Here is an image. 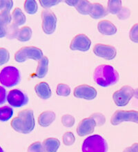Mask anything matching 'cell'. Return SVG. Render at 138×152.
<instances>
[{
  "label": "cell",
  "instance_id": "7a4b0ae2",
  "mask_svg": "<svg viewBox=\"0 0 138 152\" xmlns=\"http://www.w3.org/2000/svg\"><path fill=\"white\" fill-rule=\"evenodd\" d=\"M120 75L110 65H99L95 69L93 78L95 83L101 87H108L118 82Z\"/></svg>",
  "mask_w": 138,
  "mask_h": 152
},
{
  "label": "cell",
  "instance_id": "7402d4cb",
  "mask_svg": "<svg viewBox=\"0 0 138 152\" xmlns=\"http://www.w3.org/2000/svg\"><path fill=\"white\" fill-rule=\"evenodd\" d=\"M32 34V29L28 26H23L19 30L17 39L20 42H26L29 41L31 39Z\"/></svg>",
  "mask_w": 138,
  "mask_h": 152
},
{
  "label": "cell",
  "instance_id": "ab89813d",
  "mask_svg": "<svg viewBox=\"0 0 138 152\" xmlns=\"http://www.w3.org/2000/svg\"><path fill=\"white\" fill-rule=\"evenodd\" d=\"M66 3L69 6H77V5L78 4H79L80 1L79 0H75V1H74V0H73V1H71V0H70V1H65Z\"/></svg>",
  "mask_w": 138,
  "mask_h": 152
},
{
  "label": "cell",
  "instance_id": "8d00e7d4",
  "mask_svg": "<svg viewBox=\"0 0 138 152\" xmlns=\"http://www.w3.org/2000/svg\"><path fill=\"white\" fill-rule=\"evenodd\" d=\"M118 18L120 20H125L128 19L131 16V11L128 8L126 7H122L120 11L117 15Z\"/></svg>",
  "mask_w": 138,
  "mask_h": 152
},
{
  "label": "cell",
  "instance_id": "484cf974",
  "mask_svg": "<svg viewBox=\"0 0 138 152\" xmlns=\"http://www.w3.org/2000/svg\"><path fill=\"white\" fill-rule=\"evenodd\" d=\"M24 9L27 13L30 15H34L37 12L38 6L35 0H26L24 2Z\"/></svg>",
  "mask_w": 138,
  "mask_h": 152
},
{
  "label": "cell",
  "instance_id": "4316f807",
  "mask_svg": "<svg viewBox=\"0 0 138 152\" xmlns=\"http://www.w3.org/2000/svg\"><path fill=\"white\" fill-rule=\"evenodd\" d=\"M71 89L69 85L66 84H59L56 88V94L59 96L67 97L71 94Z\"/></svg>",
  "mask_w": 138,
  "mask_h": 152
},
{
  "label": "cell",
  "instance_id": "f1b7e54d",
  "mask_svg": "<svg viewBox=\"0 0 138 152\" xmlns=\"http://www.w3.org/2000/svg\"><path fill=\"white\" fill-rule=\"evenodd\" d=\"M61 123L66 127H72L75 123V119L73 115L66 114L61 117Z\"/></svg>",
  "mask_w": 138,
  "mask_h": 152
},
{
  "label": "cell",
  "instance_id": "83f0119b",
  "mask_svg": "<svg viewBox=\"0 0 138 152\" xmlns=\"http://www.w3.org/2000/svg\"><path fill=\"white\" fill-rule=\"evenodd\" d=\"M19 30H20V29H18V26H16L15 24H9L7 27V30H6V37L8 38V39H14V38H17Z\"/></svg>",
  "mask_w": 138,
  "mask_h": 152
},
{
  "label": "cell",
  "instance_id": "74e56055",
  "mask_svg": "<svg viewBox=\"0 0 138 152\" xmlns=\"http://www.w3.org/2000/svg\"><path fill=\"white\" fill-rule=\"evenodd\" d=\"M6 100V91L3 86H0V105L3 104Z\"/></svg>",
  "mask_w": 138,
  "mask_h": 152
},
{
  "label": "cell",
  "instance_id": "30bf717a",
  "mask_svg": "<svg viewBox=\"0 0 138 152\" xmlns=\"http://www.w3.org/2000/svg\"><path fill=\"white\" fill-rule=\"evenodd\" d=\"M93 53L95 56L107 60H113L117 55V50L114 46L102 44H95L93 48Z\"/></svg>",
  "mask_w": 138,
  "mask_h": 152
},
{
  "label": "cell",
  "instance_id": "603a6c76",
  "mask_svg": "<svg viewBox=\"0 0 138 152\" xmlns=\"http://www.w3.org/2000/svg\"><path fill=\"white\" fill-rule=\"evenodd\" d=\"M122 8L121 0H110L108 1L107 11L112 15H118Z\"/></svg>",
  "mask_w": 138,
  "mask_h": 152
},
{
  "label": "cell",
  "instance_id": "2e32d148",
  "mask_svg": "<svg viewBox=\"0 0 138 152\" xmlns=\"http://www.w3.org/2000/svg\"><path fill=\"white\" fill-rule=\"evenodd\" d=\"M36 94L43 100H47L51 97V90L48 83L45 82H42L38 83L35 86Z\"/></svg>",
  "mask_w": 138,
  "mask_h": 152
},
{
  "label": "cell",
  "instance_id": "3957f363",
  "mask_svg": "<svg viewBox=\"0 0 138 152\" xmlns=\"http://www.w3.org/2000/svg\"><path fill=\"white\" fill-rule=\"evenodd\" d=\"M82 150V152H107L108 145L102 136L93 135L84 140Z\"/></svg>",
  "mask_w": 138,
  "mask_h": 152
},
{
  "label": "cell",
  "instance_id": "d6986e66",
  "mask_svg": "<svg viewBox=\"0 0 138 152\" xmlns=\"http://www.w3.org/2000/svg\"><path fill=\"white\" fill-rule=\"evenodd\" d=\"M42 146L44 152H57L60 147V142L57 138H48L44 140Z\"/></svg>",
  "mask_w": 138,
  "mask_h": 152
},
{
  "label": "cell",
  "instance_id": "ba28073f",
  "mask_svg": "<svg viewBox=\"0 0 138 152\" xmlns=\"http://www.w3.org/2000/svg\"><path fill=\"white\" fill-rule=\"evenodd\" d=\"M42 30L46 34L51 35L57 27V19L53 12L49 9H45L42 12Z\"/></svg>",
  "mask_w": 138,
  "mask_h": 152
},
{
  "label": "cell",
  "instance_id": "7c38bea8",
  "mask_svg": "<svg viewBox=\"0 0 138 152\" xmlns=\"http://www.w3.org/2000/svg\"><path fill=\"white\" fill-rule=\"evenodd\" d=\"M73 95L77 98L91 100L96 98L97 91L93 86L87 85V84H82V85L77 86L74 89Z\"/></svg>",
  "mask_w": 138,
  "mask_h": 152
},
{
  "label": "cell",
  "instance_id": "8fae6325",
  "mask_svg": "<svg viewBox=\"0 0 138 152\" xmlns=\"http://www.w3.org/2000/svg\"><path fill=\"white\" fill-rule=\"evenodd\" d=\"M91 40L84 34H78L72 39L70 48L72 50L85 52L90 49Z\"/></svg>",
  "mask_w": 138,
  "mask_h": 152
},
{
  "label": "cell",
  "instance_id": "e0dca14e",
  "mask_svg": "<svg viewBox=\"0 0 138 152\" xmlns=\"http://www.w3.org/2000/svg\"><path fill=\"white\" fill-rule=\"evenodd\" d=\"M56 115L52 111H46L42 112L38 117V123L40 126L47 127L55 121Z\"/></svg>",
  "mask_w": 138,
  "mask_h": 152
},
{
  "label": "cell",
  "instance_id": "836d02e7",
  "mask_svg": "<svg viewBox=\"0 0 138 152\" xmlns=\"http://www.w3.org/2000/svg\"><path fill=\"white\" fill-rule=\"evenodd\" d=\"M28 152H44V150L42 143L37 141L30 145L28 148Z\"/></svg>",
  "mask_w": 138,
  "mask_h": 152
},
{
  "label": "cell",
  "instance_id": "ac0fdd59",
  "mask_svg": "<svg viewBox=\"0 0 138 152\" xmlns=\"http://www.w3.org/2000/svg\"><path fill=\"white\" fill-rule=\"evenodd\" d=\"M108 13L107 9L101 4L99 3H94L91 5V10L90 12V16L95 20H98L107 16Z\"/></svg>",
  "mask_w": 138,
  "mask_h": 152
},
{
  "label": "cell",
  "instance_id": "e575fe53",
  "mask_svg": "<svg viewBox=\"0 0 138 152\" xmlns=\"http://www.w3.org/2000/svg\"><path fill=\"white\" fill-rule=\"evenodd\" d=\"M13 6V1L11 0H0V10H8L10 11Z\"/></svg>",
  "mask_w": 138,
  "mask_h": 152
},
{
  "label": "cell",
  "instance_id": "9a60e30c",
  "mask_svg": "<svg viewBox=\"0 0 138 152\" xmlns=\"http://www.w3.org/2000/svg\"><path fill=\"white\" fill-rule=\"evenodd\" d=\"M97 29L101 34L104 35H113L117 33V28L109 20H101L97 24Z\"/></svg>",
  "mask_w": 138,
  "mask_h": 152
},
{
  "label": "cell",
  "instance_id": "d6a6232c",
  "mask_svg": "<svg viewBox=\"0 0 138 152\" xmlns=\"http://www.w3.org/2000/svg\"><path fill=\"white\" fill-rule=\"evenodd\" d=\"M130 39L134 43H138V23L135 24L131 28L129 32Z\"/></svg>",
  "mask_w": 138,
  "mask_h": 152
},
{
  "label": "cell",
  "instance_id": "52a82bcc",
  "mask_svg": "<svg viewBox=\"0 0 138 152\" xmlns=\"http://www.w3.org/2000/svg\"><path fill=\"white\" fill-rule=\"evenodd\" d=\"M134 89L130 86H123L120 90L116 91L112 95L114 102L118 107H124L129 104L133 97Z\"/></svg>",
  "mask_w": 138,
  "mask_h": 152
},
{
  "label": "cell",
  "instance_id": "5b68a950",
  "mask_svg": "<svg viewBox=\"0 0 138 152\" xmlns=\"http://www.w3.org/2000/svg\"><path fill=\"white\" fill-rule=\"evenodd\" d=\"M43 57V52L39 48L35 46H25L16 52L15 60L17 62L22 63L27 60L39 61Z\"/></svg>",
  "mask_w": 138,
  "mask_h": 152
},
{
  "label": "cell",
  "instance_id": "9c48e42d",
  "mask_svg": "<svg viewBox=\"0 0 138 152\" xmlns=\"http://www.w3.org/2000/svg\"><path fill=\"white\" fill-rule=\"evenodd\" d=\"M7 101L10 106L20 108L28 103V98L24 92L19 89L10 91L7 96Z\"/></svg>",
  "mask_w": 138,
  "mask_h": 152
},
{
  "label": "cell",
  "instance_id": "1f68e13d",
  "mask_svg": "<svg viewBox=\"0 0 138 152\" xmlns=\"http://www.w3.org/2000/svg\"><path fill=\"white\" fill-rule=\"evenodd\" d=\"M91 118H92L95 120L96 126H102L106 122V118L103 114L100 113H95L91 115Z\"/></svg>",
  "mask_w": 138,
  "mask_h": 152
},
{
  "label": "cell",
  "instance_id": "b9f144b4",
  "mask_svg": "<svg viewBox=\"0 0 138 152\" xmlns=\"http://www.w3.org/2000/svg\"><path fill=\"white\" fill-rule=\"evenodd\" d=\"M0 152H4V150H3V149H2L1 147H0Z\"/></svg>",
  "mask_w": 138,
  "mask_h": 152
},
{
  "label": "cell",
  "instance_id": "5bb4252c",
  "mask_svg": "<svg viewBox=\"0 0 138 152\" xmlns=\"http://www.w3.org/2000/svg\"><path fill=\"white\" fill-rule=\"evenodd\" d=\"M12 21V15L8 10H3L0 12V38L6 37V30Z\"/></svg>",
  "mask_w": 138,
  "mask_h": 152
},
{
  "label": "cell",
  "instance_id": "f546056e",
  "mask_svg": "<svg viewBox=\"0 0 138 152\" xmlns=\"http://www.w3.org/2000/svg\"><path fill=\"white\" fill-rule=\"evenodd\" d=\"M63 142L66 146H71L75 142V137L71 132H66L63 136Z\"/></svg>",
  "mask_w": 138,
  "mask_h": 152
},
{
  "label": "cell",
  "instance_id": "8992f818",
  "mask_svg": "<svg viewBox=\"0 0 138 152\" xmlns=\"http://www.w3.org/2000/svg\"><path fill=\"white\" fill-rule=\"evenodd\" d=\"M123 122H133L138 124V111L134 110H118L112 115L110 122L116 126Z\"/></svg>",
  "mask_w": 138,
  "mask_h": 152
},
{
  "label": "cell",
  "instance_id": "ffe728a7",
  "mask_svg": "<svg viewBox=\"0 0 138 152\" xmlns=\"http://www.w3.org/2000/svg\"><path fill=\"white\" fill-rule=\"evenodd\" d=\"M48 63H49V60H48L47 57L45 56H44L39 61L37 70H36V76L38 78H43L47 74L48 70Z\"/></svg>",
  "mask_w": 138,
  "mask_h": 152
},
{
  "label": "cell",
  "instance_id": "6da1fadb",
  "mask_svg": "<svg viewBox=\"0 0 138 152\" xmlns=\"http://www.w3.org/2000/svg\"><path fill=\"white\" fill-rule=\"evenodd\" d=\"M12 128L18 133L30 134L35 129V122L34 113L31 109H24L20 111L18 115L10 122Z\"/></svg>",
  "mask_w": 138,
  "mask_h": 152
},
{
  "label": "cell",
  "instance_id": "44dd1931",
  "mask_svg": "<svg viewBox=\"0 0 138 152\" xmlns=\"http://www.w3.org/2000/svg\"><path fill=\"white\" fill-rule=\"evenodd\" d=\"M12 18L13 20V24L16 26H22L26 22V15L20 8H15L12 12Z\"/></svg>",
  "mask_w": 138,
  "mask_h": 152
},
{
  "label": "cell",
  "instance_id": "4dcf8cb0",
  "mask_svg": "<svg viewBox=\"0 0 138 152\" xmlns=\"http://www.w3.org/2000/svg\"><path fill=\"white\" fill-rule=\"evenodd\" d=\"M10 60V53L5 48H0V66L6 64Z\"/></svg>",
  "mask_w": 138,
  "mask_h": 152
},
{
  "label": "cell",
  "instance_id": "f35d334b",
  "mask_svg": "<svg viewBox=\"0 0 138 152\" xmlns=\"http://www.w3.org/2000/svg\"><path fill=\"white\" fill-rule=\"evenodd\" d=\"M123 152H138V143H134L132 146L126 147Z\"/></svg>",
  "mask_w": 138,
  "mask_h": 152
},
{
  "label": "cell",
  "instance_id": "277c9868",
  "mask_svg": "<svg viewBox=\"0 0 138 152\" xmlns=\"http://www.w3.org/2000/svg\"><path fill=\"white\" fill-rule=\"evenodd\" d=\"M20 79V71L15 66H6L0 72V83L6 87L10 88L18 85Z\"/></svg>",
  "mask_w": 138,
  "mask_h": 152
},
{
  "label": "cell",
  "instance_id": "cb8c5ba5",
  "mask_svg": "<svg viewBox=\"0 0 138 152\" xmlns=\"http://www.w3.org/2000/svg\"><path fill=\"white\" fill-rule=\"evenodd\" d=\"M14 111L11 107L4 106L0 107V121L6 122L12 117Z\"/></svg>",
  "mask_w": 138,
  "mask_h": 152
},
{
  "label": "cell",
  "instance_id": "60d3db41",
  "mask_svg": "<svg viewBox=\"0 0 138 152\" xmlns=\"http://www.w3.org/2000/svg\"><path fill=\"white\" fill-rule=\"evenodd\" d=\"M133 97L138 100V88L136 89H134V94H133Z\"/></svg>",
  "mask_w": 138,
  "mask_h": 152
},
{
  "label": "cell",
  "instance_id": "d4e9b609",
  "mask_svg": "<svg viewBox=\"0 0 138 152\" xmlns=\"http://www.w3.org/2000/svg\"><path fill=\"white\" fill-rule=\"evenodd\" d=\"M91 5H92V4H91L88 1L82 0V1H80L79 4L76 6V9L81 15H86L90 14Z\"/></svg>",
  "mask_w": 138,
  "mask_h": 152
},
{
  "label": "cell",
  "instance_id": "d590c367",
  "mask_svg": "<svg viewBox=\"0 0 138 152\" xmlns=\"http://www.w3.org/2000/svg\"><path fill=\"white\" fill-rule=\"evenodd\" d=\"M60 2V0H40L39 1L41 6L46 9H48L49 8L57 5Z\"/></svg>",
  "mask_w": 138,
  "mask_h": 152
},
{
  "label": "cell",
  "instance_id": "4fadbf2b",
  "mask_svg": "<svg viewBox=\"0 0 138 152\" xmlns=\"http://www.w3.org/2000/svg\"><path fill=\"white\" fill-rule=\"evenodd\" d=\"M96 123L92 118L89 117L83 119L77 127V133L80 136H85L94 132Z\"/></svg>",
  "mask_w": 138,
  "mask_h": 152
}]
</instances>
